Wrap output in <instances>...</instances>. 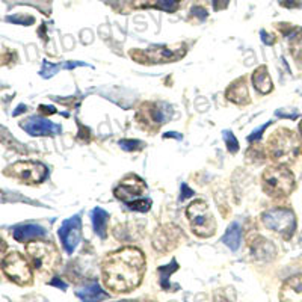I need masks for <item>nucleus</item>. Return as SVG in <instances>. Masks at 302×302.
Returning <instances> with one entry per match:
<instances>
[{
    "label": "nucleus",
    "mask_w": 302,
    "mask_h": 302,
    "mask_svg": "<svg viewBox=\"0 0 302 302\" xmlns=\"http://www.w3.org/2000/svg\"><path fill=\"white\" fill-rule=\"evenodd\" d=\"M145 192H147L145 182L140 177H137V175H129L115 188L113 195L118 199L124 201L126 204H130V203L139 199Z\"/></svg>",
    "instance_id": "nucleus-10"
},
{
    "label": "nucleus",
    "mask_w": 302,
    "mask_h": 302,
    "mask_svg": "<svg viewBox=\"0 0 302 302\" xmlns=\"http://www.w3.org/2000/svg\"><path fill=\"white\" fill-rule=\"evenodd\" d=\"M5 174H9L20 182H25L26 185H38L46 180L49 171L46 165L39 162H17L8 166L5 169Z\"/></svg>",
    "instance_id": "nucleus-8"
},
{
    "label": "nucleus",
    "mask_w": 302,
    "mask_h": 302,
    "mask_svg": "<svg viewBox=\"0 0 302 302\" xmlns=\"http://www.w3.org/2000/svg\"><path fill=\"white\" fill-rule=\"evenodd\" d=\"M76 295L82 302H100L108 298V293L95 281L83 286L82 289H79L76 292Z\"/></svg>",
    "instance_id": "nucleus-18"
},
{
    "label": "nucleus",
    "mask_w": 302,
    "mask_h": 302,
    "mask_svg": "<svg viewBox=\"0 0 302 302\" xmlns=\"http://www.w3.org/2000/svg\"><path fill=\"white\" fill-rule=\"evenodd\" d=\"M191 196H193V191L186 185V183H183V185H182V196H180V199H182V201H186V199L191 198Z\"/></svg>",
    "instance_id": "nucleus-32"
},
{
    "label": "nucleus",
    "mask_w": 302,
    "mask_h": 302,
    "mask_svg": "<svg viewBox=\"0 0 302 302\" xmlns=\"http://www.w3.org/2000/svg\"><path fill=\"white\" fill-rule=\"evenodd\" d=\"M279 3L284 8H299V6H302V0H279Z\"/></svg>",
    "instance_id": "nucleus-33"
},
{
    "label": "nucleus",
    "mask_w": 302,
    "mask_h": 302,
    "mask_svg": "<svg viewBox=\"0 0 302 302\" xmlns=\"http://www.w3.org/2000/svg\"><path fill=\"white\" fill-rule=\"evenodd\" d=\"M61 68H64V64H50V62L44 61V64H43V70H41V76H43V77H46V79H49V77L55 76L56 73H57Z\"/></svg>",
    "instance_id": "nucleus-27"
},
{
    "label": "nucleus",
    "mask_w": 302,
    "mask_h": 302,
    "mask_svg": "<svg viewBox=\"0 0 302 302\" xmlns=\"http://www.w3.org/2000/svg\"><path fill=\"white\" fill-rule=\"evenodd\" d=\"M178 269V263L175 260L171 261V265H166V266H160L157 269L159 272V278H160V286L164 290H169L171 289V284H169V276L174 274L175 271Z\"/></svg>",
    "instance_id": "nucleus-23"
},
{
    "label": "nucleus",
    "mask_w": 302,
    "mask_h": 302,
    "mask_svg": "<svg viewBox=\"0 0 302 302\" xmlns=\"http://www.w3.org/2000/svg\"><path fill=\"white\" fill-rule=\"evenodd\" d=\"M92 222H94V230L95 233L102 237L106 239L108 236V222H109V213L100 207H95L92 210Z\"/></svg>",
    "instance_id": "nucleus-21"
},
{
    "label": "nucleus",
    "mask_w": 302,
    "mask_h": 302,
    "mask_svg": "<svg viewBox=\"0 0 302 302\" xmlns=\"http://www.w3.org/2000/svg\"><path fill=\"white\" fill-rule=\"evenodd\" d=\"M57 234L61 237L64 249L68 254H71L76 249V247L79 245L80 237H82V219H80V215H76L73 218H68V219L64 220Z\"/></svg>",
    "instance_id": "nucleus-9"
},
{
    "label": "nucleus",
    "mask_w": 302,
    "mask_h": 302,
    "mask_svg": "<svg viewBox=\"0 0 302 302\" xmlns=\"http://www.w3.org/2000/svg\"><path fill=\"white\" fill-rule=\"evenodd\" d=\"M215 302H233V301H230L222 292H216L215 293Z\"/></svg>",
    "instance_id": "nucleus-39"
},
{
    "label": "nucleus",
    "mask_w": 302,
    "mask_h": 302,
    "mask_svg": "<svg viewBox=\"0 0 302 302\" xmlns=\"http://www.w3.org/2000/svg\"><path fill=\"white\" fill-rule=\"evenodd\" d=\"M228 3H230V0H213V6H215L216 11L218 9H225L228 6Z\"/></svg>",
    "instance_id": "nucleus-37"
},
{
    "label": "nucleus",
    "mask_w": 302,
    "mask_h": 302,
    "mask_svg": "<svg viewBox=\"0 0 302 302\" xmlns=\"http://www.w3.org/2000/svg\"><path fill=\"white\" fill-rule=\"evenodd\" d=\"M2 271L12 283L18 286H29L33 281V275L28 260L17 251H12L8 255H5L2 261Z\"/></svg>",
    "instance_id": "nucleus-6"
},
{
    "label": "nucleus",
    "mask_w": 302,
    "mask_h": 302,
    "mask_svg": "<svg viewBox=\"0 0 302 302\" xmlns=\"http://www.w3.org/2000/svg\"><path fill=\"white\" fill-rule=\"evenodd\" d=\"M50 286L59 287V289H62V290H65V289H67V284H65L61 278H53V279L50 281Z\"/></svg>",
    "instance_id": "nucleus-38"
},
{
    "label": "nucleus",
    "mask_w": 302,
    "mask_h": 302,
    "mask_svg": "<svg viewBox=\"0 0 302 302\" xmlns=\"http://www.w3.org/2000/svg\"><path fill=\"white\" fill-rule=\"evenodd\" d=\"M186 215L191 220L192 231L198 237H210L216 231V222L209 206L203 199H196L188 206Z\"/></svg>",
    "instance_id": "nucleus-4"
},
{
    "label": "nucleus",
    "mask_w": 302,
    "mask_h": 302,
    "mask_svg": "<svg viewBox=\"0 0 302 302\" xmlns=\"http://www.w3.org/2000/svg\"><path fill=\"white\" fill-rule=\"evenodd\" d=\"M25 110H26V106H25V105H22V106H20L18 109H17V110H15V112H14V116H17V115H20V113H22V112H25Z\"/></svg>",
    "instance_id": "nucleus-41"
},
{
    "label": "nucleus",
    "mask_w": 302,
    "mask_h": 302,
    "mask_svg": "<svg viewBox=\"0 0 302 302\" xmlns=\"http://www.w3.org/2000/svg\"><path fill=\"white\" fill-rule=\"evenodd\" d=\"M263 191L272 198H284L295 188V177L286 165H274L265 169L261 175Z\"/></svg>",
    "instance_id": "nucleus-3"
},
{
    "label": "nucleus",
    "mask_w": 302,
    "mask_h": 302,
    "mask_svg": "<svg viewBox=\"0 0 302 302\" xmlns=\"http://www.w3.org/2000/svg\"><path fill=\"white\" fill-rule=\"evenodd\" d=\"M119 302H137V301H119Z\"/></svg>",
    "instance_id": "nucleus-44"
},
{
    "label": "nucleus",
    "mask_w": 302,
    "mask_h": 302,
    "mask_svg": "<svg viewBox=\"0 0 302 302\" xmlns=\"http://www.w3.org/2000/svg\"><path fill=\"white\" fill-rule=\"evenodd\" d=\"M225 97H227V100H230L234 105H248L251 102V98H249V94H248L245 77H240V79L231 83L227 88Z\"/></svg>",
    "instance_id": "nucleus-17"
},
{
    "label": "nucleus",
    "mask_w": 302,
    "mask_h": 302,
    "mask_svg": "<svg viewBox=\"0 0 302 302\" xmlns=\"http://www.w3.org/2000/svg\"><path fill=\"white\" fill-rule=\"evenodd\" d=\"M269 126H271V123H268V124H263L261 127H258L255 132H252V133L248 136V140H249V142H257V140H260V139H261V135H263V132H265V130H266Z\"/></svg>",
    "instance_id": "nucleus-30"
},
{
    "label": "nucleus",
    "mask_w": 302,
    "mask_h": 302,
    "mask_svg": "<svg viewBox=\"0 0 302 302\" xmlns=\"http://www.w3.org/2000/svg\"><path fill=\"white\" fill-rule=\"evenodd\" d=\"M178 5H180V0H157V8L168 11V12L177 11Z\"/></svg>",
    "instance_id": "nucleus-29"
},
{
    "label": "nucleus",
    "mask_w": 302,
    "mask_h": 302,
    "mask_svg": "<svg viewBox=\"0 0 302 302\" xmlns=\"http://www.w3.org/2000/svg\"><path fill=\"white\" fill-rule=\"evenodd\" d=\"M261 39H263V43H266L268 46H272L275 43V36H272V35H269L268 32H265V30H261Z\"/></svg>",
    "instance_id": "nucleus-35"
},
{
    "label": "nucleus",
    "mask_w": 302,
    "mask_h": 302,
    "mask_svg": "<svg viewBox=\"0 0 302 302\" xmlns=\"http://www.w3.org/2000/svg\"><path fill=\"white\" fill-rule=\"evenodd\" d=\"M268 151L278 165H290L301 156V140L295 132L289 129H278L269 137Z\"/></svg>",
    "instance_id": "nucleus-2"
},
{
    "label": "nucleus",
    "mask_w": 302,
    "mask_h": 302,
    "mask_svg": "<svg viewBox=\"0 0 302 302\" xmlns=\"http://www.w3.org/2000/svg\"><path fill=\"white\" fill-rule=\"evenodd\" d=\"M127 206H129L132 210H136V212H140V213H145V212H148L150 207H151V199H150V198H147V199L139 198V199L130 203V204H127Z\"/></svg>",
    "instance_id": "nucleus-28"
},
{
    "label": "nucleus",
    "mask_w": 302,
    "mask_h": 302,
    "mask_svg": "<svg viewBox=\"0 0 302 302\" xmlns=\"http://www.w3.org/2000/svg\"><path fill=\"white\" fill-rule=\"evenodd\" d=\"M119 147L124 150V151H140L144 148V142L142 140H137V139H121L119 142Z\"/></svg>",
    "instance_id": "nucleus-25"
},
{
    "label": "nucleus",
    "mask_w": 302,
    "mask_h": 302,
    "mask_svg": "<svg viewBox=\"0 0 302 302\" xmlns=\"http://www.w3.org/2000/svg\"><path fill=\"white\" fill-rule=\"evenodd\" d=\"M276 115L281 116V118H292V119H295V118L298 116V112H290V113H287L286 110H276Z\"/></svg>",
    "instance_id": "nucleus-36"
},
{
    "label": "nucleus",
    "mask_w": 302,
    "mask_h": 302,
    "mask_svg": "<svg viewBox=\"0 0 302 302\" xmlns=\"http://www.w3.org/2000/svg\"><path fill=\"white\" fill-rule=\"evenodd\" d=\"M168 106L156 105V103H144L142 108L137 112V121L144 119V126L156 127L165 123L168 116Z\"/></svg>",
    "instance_id": "nucleus-12"
},
{
    "label": "nucleus",
    "mask_w": 302,
    "mask_h": 302,
    "mask_svg": "<svg viewBox=\"0 0 302 302\" xmlns=\"http://www.w3.org/2000/svg\"><path fill=\"white\" fill-rule=\"evenodd\" d=\"M252 85L260 94H269L274 89V85L271 80L269 71L266 65H260L254 73H252Z\"/></svg>",
    "instance_id": "nucleus-19"
},
{
    "label": "nucleus",
    "mask_w": 302,
    "mask_h": 302,
    "mask_svg": "<svg viewBox=\"0 0 302 302\" xmlns=\"http://www.w3.org/2000/svg\"><path fill=\"white\" fill-rule=\"evenodd\" d=\"M22 127L32 136H55L62 132L61 126L41 116H30L22 123Z\"/></svg>",
    "instance_id": "nucleus-11"
},
{
    "label": "nucleus",
    "mask_w": 302,
    "mask_h": 302,
    "mask_svg": "<svg viewBox=\"0 0 302 302\" xmlns=\"http://www.w3.org/2000/svg\"><path fill=\"white\" fill-rule=\"evenodd\" d=\"M26 249L33 268L39 274H50L55 271L56 265L59 261V254L52 244L30 242Z\"/></svg>",
    "instance_id": "nucleus-5"
},
{
    "label": "nucleus",
    "mask_w": 302,
    "mask_h": 302,
    "mask_svg": "<svg viewBox=\"0 0 302 302\" xmlns=\"http://www.w3.org/2000/svg\"><path fill=\"white\" fill-rule=\"evenodd\" d=\"M164 137H177V139H182V135H177V133H165Z\"/></svg>",
    "instance_id": "nucleus-42"
},
{
    "label": "nucleus",
    "mask_w": 302,
    "mask_h": 302,
    "mask_svg": "<svg viewBox=\"0 0 302 302\" xmlns=\"http://www.w3.org/2000/svg\"><path fill=\"white\" fill-rule=\"evenodd\" d=\"M140 55H144L145 57L140 61L142 64H162V62H172V61H177L180 57H183L185 55V50H169L164 46H159V47H151L150 50L147 52H142V50H137Z\"/></svg>",
    "instance_id": "nucleus-14"
},
{
    "label": "nucleus",
    "mask_w": 302,
    "mask_h": 302,
    "mask_svg": "<svg viewBox=\"0 0 302 302\" xmlns=\"http://www.w3.org/2000/svg\"><path fill=\"white\" fill-rule=\"evenodd\" d=\"M263 224L275 233L281 234L284 239H290L296 230L295 213L289 209H272L263 213Z\"/></svg>",
    "instance_id": "nucleus-7"
},
{
    "label": "nucleus",
    "mask_w": 302,
    "mask_h": 302,
    "mask_svg": "<svg viewBox=\"0 0 302 302\" xmlns=\"http://www.w3.org/2000/svg\"><path fill=\"white\" fill-rule=\"evenodd\" d=\"M147 302H153V301H147Z\"/></svg>",
    "instance_id": "nucleus-45"
},
{
    "label": "nucleus",
    "mask_w": 302,
    "mask_h": 302,
    "mask_svg": "<svg viewBox=\"0 0 302 302\" xmlns=\"http://www.w3.org/2000/svg\"><path fill=\"white\" fill-rule=\"evenodd\" d=\"M251 248H252V254L260 260H272L276 254L274 245L260 236L254 237V242H251Z\"/></svg>",
    "instance_id": "nucleus-20"
},
{
    "label": "nucleus",
    "mask_w": 302,
    "mask_h": 302,
    "mask_svg": "<svg viewBox=\"0 0 302 302\" xmlns=\"http://www.w3.org/2000/svg\"><path fill=\"white\" fill-rule=\"evenodd\" d=\"M39 112H41V113H56V109L53 106H49V108H47V106L41 105V106H39Z\"/></svg>",
    "instance_id": "nucleus-40"
},
{
    "label": "nucleus",
    "mask_w": 302,
    "mask_h": 302,
    "mask_svg": "<svg viewBox=\"0 0 302 302\" xmlns=\"http://www.w3.org/2000/svg\"><path fill=\"white\" fill-rule=\"evenodd\" d=\"M192 14L193 15H196L199 20L207 18V11H206L204 8H201V6H195V8H192Z\"/></svg>",
    "instance_id": "nucleus-34"
},
{
    "label": "nucleus",
    "mask_w": 302,
    "mask_h": 302,
    "mask_svg": "<svg viewBox=\"0 0 302 302\" xmlns=\"http://www.w3.org/2000/svg\"><path fill=\"white\" fill-rule=\"evenodd\" d=\"M106 287L113 293L135 290L145 274V255L135 247H124L110 252L102 265Z\"/></svg>",
    "instance_id": "nucleus-1"
},
{
    "label": "nucleus",
    "mask_w": 302,
    "mask_h": 302,
    "mask_svg": "<svg viewBox=\"0 0 302 302\" xmlns=\"http://www.w3.org/2000/svg\"><path fill=\"white\" fill-rule=\"evenodd\" d=\"M279 301L302 302V275L290 276L284 281L279 292Z\"/></svg>",
    "instance_id": "nucleus-15"
},
{
    "label": "nucleus",
    "mask_w": 302,
    "mask_h": 302,
    "mask_svg": "<svg viewBox=\"0 0 302 302\" xmlns=\"http://www.w3.org/2000/svg\"><path fill=\"white\" fill-rule=\"evenodd\" d=\"M222 136H224V140H225V145H227V148H228V151L230 153H237L239 151V148H240V145H239V142H237V139L234 137L233 135V132H230V130H224L222 132Z\"/></svg>",
    "instance_id": "nucleus-26"
},
{
    "label": "nucleus",
    "mask_w": 302,
    "mask_h": 302,
    "mask_svg": "<svg viewBox=\"0 0 302 302\" xmlns=\"http://www.w3.org/2000/svg\"><path fill=\"white\" fill-rule=\"evenodd\" d=\"M12 234L17 242H28V240L44 237L47 234V231H46V228H43L41 225H36V224H22L12 230Z\"/></svg>",
    "instance_id": "nucleus-16"
},
{
    "label": "nucleus",
    "mask_w": 302,
    "mask_h": 302,
    "mask_svg": "<svg viewBox=\"0 0 302 302\" xmlns=\"http://www.w3.org/2000/svg\"><path fill=\"white\" fill-rule=\"evenodd\" d=\"M180 237H183L180 228H177L175 225H166L162 227L159 231H156L153 239V247L156 248V251L168 252L178 244Z\"/></svg>",
    "instance_id": "nucleus-13"
},
{
    "label": "nucleus",
    "mask_w": 302,
    "mask_h": 302,
    "mask_svg": "<svg viewBox=\"0 0 302 302\" xmlns=\"http://www.w3.org/2000/svg\"><path fill=\"white\" fill-rule=\"evenodd\" d=\"M240 239H242V228L237 222H234L233 225H230V228L225 231L222 242L233 251L239 249L240 247Z\"/></svg>",
    "instance_id": "nucleus-22"
},
{
    "label": "nucleus",
    "mask_w": 302,
    "mask_h": 302,
    "mask_svg": "<svg viewBox=\"0 0 302 302\" xmlns=\"http://www.w3.org/2000/svg\"><path fill=\"white\" fill-rule=\"evenodd\" d=\"M299 132H301V136H302V121L299 123Z\"/></svg>",
    "instance_id": "nucleus-43"
},
{
    "label": "nucleus",
    "mask_w": 302,
    "mask_h": 302,
    "mask_svg": "<svg viewBox=\"0 0 302 302\" xmlns=\"http://www.w3.org/2000/svg\"><path fill=\"white\" fill-rule=\"evenodd\" d=\"M290 52L296 61L302 62V30L299 29L290 39Z\"/></svg>",
    "instance_id": "nucleus-24"
},
{
    "label": "nucleus",
    "mask_w": 302,
    "mask_h": 302,
    "mask_svg": "<svg viewBox=\"0 0 302 302\" xmlns=\"http://www.w3.org/2000/svg\"><path fill=\"white\" fill-rule=\"evenodd\" d=\"M8 22L12 23H18V25H33V18L32 17H23V15H14V17H8Z\"/></svg>",
    "instance_id": "nucleus-31"
}]
</instances>
